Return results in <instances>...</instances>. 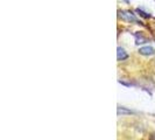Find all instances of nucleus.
<instances>
[{
	"instance_id": "nucleus-1",
	"label": "nucleus",
	"mask_w": 155,
	"mask_h": 140,
	"mask_svg": "<svg viewBox=\"0 0 155 140\" xmlns=\"http://www.w3.org/2000/svg\"><path fill=\"white\" fill-rule=\"evenodd\" d=\"M119 14H120L121 19H124V20L128 21V22H138V20L134 16V14L131 13V12H128V11H121V12H119Z\"/></svg>"
},
{
	"instance_id": "nucleus-2",
	"label": "nucleus",
	"mask_w": 155,
	"mask_h": 140,
	"mask_svg": "<svg viewBox=\"0 0 155 140\" xmlns=\"http://www.w3.org/2000/svg\"><path fill=\"white\" fill-rule=\"evenodd\" d=\"M117 57H118V60H119V61H120V60L123 61V60H126V58L128 57V55H127V53L125 52L123 48H120V47H119V48L117 49Z\"/></svg>"
},
{
	"instance_id": "nucleus-3",
	"label": "nucleus",
	"mask_w": 155,
	"mask_h": 140,
	"mask_svg": "<svg viewBox=\"0 0 155 140\" xmlns=\"http://www.w3.org/2000/svg\"><path fill=\"white\" fill-rule=\"evenodd\" d=\"M139 53L141 55H152L153 53H154V49L152 48V47H142V48H140L139 49Z\"/></svg>"
},
{
	"instance_id": "nucleus-4",
	"label": "nucleus",
	"mask_w": 155,
	"mask_h": 140,
	"mask_svg": "<svg viewBox=\"0 0 155 140\" xmlns=\"http://www.w3.org/2000/svg\"><path fill=\"white\" fill-rule=\"evenodd\" d=\"M135 39H137V43H145L147 40L145 39V38H142V35L141 34H135Z\"/></svg>"
},
{
	"instance_id": "nucleus-5",
	"label": "nucleus",
	"mask_w": 155,
	"mask_h": 140,
	"mask_svg": "<svg viewBox=\"0 0 155 140\" xmlns=\"http://www.w3.org/2000/svg\"><path fill=\"white\" fill-rule=\"evenodd\" d=\"M131 115L133 113L132 111H128V110H125L124 108H118V115Z\"/></svg>"
}]
</instances>
